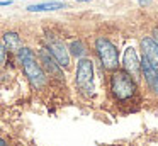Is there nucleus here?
Returning <instances> with one entry per match:
<instances>
[{
  "label": "nucleus",
  "mask_w": 158,
  "mask_h": 146,
  "mask_svg": "<svg viewBox=\"0 0 158 146\" xmlns=\"http://www.w3.org/2000/svg\"><path fill=\"white\" fill-rule=\"evenodd\" d=\"M19 60H21L24 73H26V77L29 78L32 87H34L36 90L44 87L46 85V73H44V70L39 66L38 61H36L34 53H32L29 48H21V49H19Z\"/></svg>",
  "instance_id": "nucleus-1"
},
{
  "label": "nucleus",
  "mask_w": 158,
  "mask_h": 146,
  "mask_svg": "<svg viewBox=\"0 0 158 146\" xmlns=\"http://www.w3.org/2000/svg\"><path fill=\"white\" fill-rule=\"evenodd\" d=\"M110 90L116 98L126 100V98L133 97L136 92V81L124 70H114L110 75Z\"/></svg>",
  "instance_id": "nucleus-2"
},
{
  "label": "nucleus",
  "mask_w": 158,
  "mask_h": 146,
  "mask_svg": "<svg viewBox=\"0 0 158 146\" xmlns=\"http://www.w3.org/2000/svg\"><path fill=\"white\" fill-rule=\"evenodd\" d=\"M95 49H97V54L100 58V63L106 70L109 71H114L117 70L119 66V54H117V49L109 39L106 37H99L95 41Z\"/></svg>",
  "instance_id": "nucleus-3"
},
{
  "label": "nucleus",
  "mask_w": 158,
  "mask_h": 146,
  "mask_svg": "<svg viewBox=\"0 0 158 146\" xmlns=\"http://www.w3.org/2000/svg\"><path fill=\"white\" fill-rule=\"evenodd\" d=\"M77 87L85 97L94 94V65L90 60H80L77 66Z\"/></svg>",
  "instance_id": "nucleus-4"
},
{
  "label": "nucleus",
  "mask_w": 158,
  "mask_h": 146,
  "mask_svg": "<svg viewBox=\"0 0 158 146\" xmlns=\"http://www.w3.org/2000/svg\"><path fill=\"white\" fill-rule=\"evenodd\" d=\"M46 44H48V53L53 56V60L60 65L61 68H66L70 65V53L66 49L65 43L55 37L53 34L46 36Z\"/></svg>",
  "instance_id": "nucleus-5"
},
{
  "label": "nucleus",
  "mask_w": 158,
  "mask_h": 146,
  "mask_svg": "<svg viewBox=\"0 0 158 146\" xmlns=\"http://www.w3.org/2000/svg\"><path fill=\"white\" fill-rule=\"evenodd\" d=\"M139 70L143 71V77H144V80H146L150 90L153 92V94H158V70L146 60V56H143V60H141Z\"/></svg>",
  "instance_id": "nucleus-6"
},
{
  "label": "nucleus",
  "mask_w": 158,
  "mask_h": 146,
  "mask_svg": "<svg viewBox=\"0 0 158 146\" xmlns=\"http://www.w3.org/2000/svg\"><path fill=\"white\" fill-rule=\"evenodd\" d=\"M123 65H124V71H126L133 80H136V78L139 77V61H138L136 51H134L133 48H127V49L124 51Z\"/></svg>",
  "instance_id": "nucleus-7"
},
{
  "label": "nucleus",
  "mask_w": 158,
  "mask_h": 146,
  "mask_svg": "<svg viewBox=\"0 0 158 146\" xmlns=\"http://www.w3.org/2000/svg\"><path fill=\"white\" fill-rule=\"evenodd\" d=\"M141 48H143V56H146V60L158 70V44L151 37H144L141 41Z\"/></svg>",
  "instance_id": "nucleus-8"
},
{
  "label": "nucleus",
  "mask_w": 158,
  "mask_h": 146,
  "mask_svg": "<svg viewBox=\"0 0 158 146\" xmlns=\"http://www.w3.org/2000/svg\"><path fill=\"white\" fill-rule=\"evenodd\" d=\"M39 58H41V61H43V65H44V68L48 70V73H51V75H55L56 78L63 80L61 66H60V65L56 63L55 60H53V56H49L48 49H41V53H39Z\"/></svg>",
  "instance_id": "nucleus-9"
},
{
  "label": "nucleus",
  "mask_w": 158,
  "mask_h": 146,
  "mask_svg": "<svg viewBox=\"0 0 158 146\" xmlns=\"http://www.w3.org/2000/svg\"><path fill=\"white\" fill-rule=\"evenodd\" d=\"M4 46L9 51H19L22 48V41L17 32H5L4 34Z\"/></svg>",
  "instance_id": "nucleus-10"
},
{
  "label": "nucleus",
  "mask_w": 158,
  "mask_h": 146,
  "mask_svg": "<svg viewBox=\"0 0 158 146\" xmlns=\"http://www.w3.org/2000/svg\"><path fill=\"white\" fill-rule=\"evenodd\" d=\"M65 3L61 2H44V3H38V5H29L27 10L29 12H46V10H58L63 9Z\"/></svg>",
  "instance_id": "nucleus-11"
},
{
  "label": "nucleus",
  "mask_w": 158,
  "mask_h": 146,
  "mask_svg": "<svg viewBox=\"0 0 158 146\" xmlns=\"http://www.w3.org/2000/svg\"><path fill=\"white\" fill-rule=\"evenodd\" d=\"M70 53L77 58L83 56V53H85V44H83L82 41H73V43L70 44Z\"/></svg>",
  "instance_id": "nucleus-12"
},
{
  "label": "nucleus",
  "mask_w": 158,
  "mask_h": 146,
  "mask_svg": "<svg viewBox=\"0 0 158 146\" xmlns=\"http://www.w3.org/2000/svg\"><path fill=\"white\" fill-rule=\"evenodd\" d=\"M5 60H7V49H5V46L0 44V66L5 63Z\"/></svg>",
  "instance_id": "nucleus-13"
},
{
  "label": "nucleus",
  "mask_w": 158,
  "mask_h": 146,
  "mask_svg": "<svg viewBox=\"0 0 158 146\" xmlns=\"http://www.w3.org/2000/svg\"><path fill=\"white\" fill-rule=\"evenodd\" d=\"M153 36H155V39H153V41L158 44V29H155V31H153Z\"/></svg>",
  "instance_id": "nucleus-14"
},
{
  "label": "nucleus",
  "mask_w": 158,
  "mask_h": 146,
  "mask_svg": "<svg viewBox=\"0 0 158 146\" xmlns=\"http://www.w3.org/2000/svg\"><path fill=\"white\" fill-rule=\"evenodd\" d=\"M0 146H5V141H4V139H0Z\"/></svg>",
  "instance_id": "nucleus-15"
},
{
  "label": "nucleus",
  "mask_w": 158,
  "mask_h": 146,
  "mask_svg": "<svg viewBox=\"0 0 158 146\" xmlns=\"http://www.w3.org/2000/svg\"><path fill=\"white\" fill-rule=\"evenodd\" d=\"M77 2H89V0H77Z\"/></svg>",
  "instance_id": "nucleus-16"
}]
</instances>
